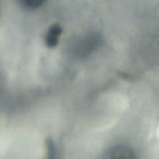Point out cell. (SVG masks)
Instances as JSON below:
<instances>
[{
	"mask_svg": "<svg viewBox=\"0 0 159 159\" xmlns=\"http://www.w3.org/2000/svg\"><path fill=\"white\" fill-rule=\"evenodd\" d=\"M102 159H138L132 148L126 145H115L109 148Z\"/></svg>",
	"mask_w": 159,
	"mask_h": 159,
	"instance_id": "cell-1",
	"label": "cell"
},
{
	"mask_svg": "<svg viewBox=\"0 0 159 159\" xmlns=\"http://www.w3.org/2000/svg\"><path fill=\"white\" fill-rule=\"evenodd\" d=\"M62 32H63V28L60 24L54 23L51 25L48 28L44 36V43L46 46L51 48L57 46Z\"/></svg>",
	"mask_w": 159,
	"mask_h": 159,
	"instance_id": "cell-2",
	"label": "cell"
},
{
	"mask_svg": "<svg viewBox=\"0 0 159 159\" xmlns=\"http://www.w3.org/2000/svg\"><path fill=\"white\" fill-rule=\"evenodd\" d=\"M45 159H56V151L54 144L48 139L46 141V156Z\"/></svg>",
	"mask_w": 159,
	"mask_h": 159,
	"instance_id": "cell-3",
	"label": "cell"
},
{
	"mask_svg": "<svg viewBox=\"0 0 159 159\" xmlns=\"http://www.w3.org/2000/svg\"><path fill=\"white\" fill-rule=\"evenodd\" d=\"M22 4L30 9H36L40 7L46 2V0H20Z\"/></svg>",
	"mask_w": 159,
	"mask_h": 159,
	"instance_id": "cell-4",
	"label": "cell"
}]
</instances>
